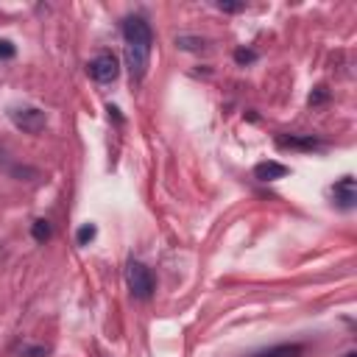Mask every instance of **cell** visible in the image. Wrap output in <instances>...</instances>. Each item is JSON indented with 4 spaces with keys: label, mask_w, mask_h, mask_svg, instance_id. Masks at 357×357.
I'll list each match as a JSON object with an SVG mask.
<instances>
[{
    "label": "cell",
    "mask_w": 357,
    "mask_h": 357,
    "mask_svg": "<svg viewBox=\"0 0 357 357\" xmlns=\"http://www.w3.org/2000/svg\"><path fill=\"white\" fill-rule=\"evenodd\" d=\"M123 39H126V67L131 81H142L148 62H151V45H154V31L145 23V17L131 14L123 20Z\"/></svg>",
    "instance_id": "6da1fadb"
},
{
    "label": "cell",
    "mask_w": 357,
    "mask_h": 357,
    "mask_svg": "<svg viewBox=\"0 0 357 357\" xmlns=\"http://www.w3.org/2000/svg\"><path fill=\"white\" fill-rule=\"evenodd\" d=\"M126 282H129V290L134 299H151V293H154V277L137 260H131L126 266Z\"/></svg>",
    "instance_id": "7a4b0ae2"
},
{
    "label": "cell",
    "mask_w": 357,
    "mask_h": 357,
    "mask_svg": "<svg viewBox=\"0 0 357 357\" xmlns=\"http://www.w3.org/2000/svg\"><path fill=\"white\" fill-rule=\"evenodd\" d=\"M87 73H89V78H92V81H98V84H112V81L120 76L118 56H115V54H109V50H104V54H98L95 59H89Z\"/></svg>",
    "instance_id": "3957f363"
},
{
    "label": "cell",
    "mask_w": 357,
    "mask_h": 357,
    "mask_svg": "<svg viewBox=\"0 0 357 357\" xmlns=\"http://www.w3.org/2000/svg\"><path fill=\"white\" fill-rule=\"evenodd\" d=\"M9 118H12L14 129H20V131H25V134H39V131L47 126L45 112L36 109V107H17V109L9 112Z\"/></svg>",
    "instance_id": "277c9868"
},
{
    "label": "cell",
    "mask_w": 357,
    "mask_h": 357,
    "mask_svg": "<svg viewBox=\"0 0 357 357\" xmlns=\"http://www.w3.org/2000/svg\"><path fill=\"white\" fill-rule=\"evenodd\" d=\"M277 145L279 148H293V151H318V148H324V142L321 140H316L313 134H282V137H277Z\"/></svg>",
    "instance_id": "5b68a950"
},
{
    "label": "cell",
    "mask_w": 357,
    "mask_h": 357,
    "mask_svg": "<svg viewBox=\"0 0 357 357\" xmlns=\"http://www.w3.org/2000/svg\"><path fill=\"white\" fill-rule=\"evenodd\" d=\"M332 195H335V201H338V207H340V210H351V207H354V201H357L354 179H351V176H343L340 182H335Z\"/></svg>",
    "instance_id": "8992f818"
},
{
    "label": "cell",
    "mask_w": 357,
    "mask_h": 357,
    "mask_svg": "<svg viewBox=\"0 0 357 357\" xmlns=\"http://www.w3.org/2000/svg\"><path fill=\"white\" fill-rule=\"evenodd\" d=\"M288 173H290V168L282 162H274V160L254 165V179H260V182H277V179H285Z\"/></svg>",
    "instance_id": "52a82bcc"
},
{
    "label": "cell",
    "mask_w": 357,
    "mask_h": 357,
    "mask_svg": "<svg viewBox=\"0 0 357 357\" xmlns=\"http://www.w3.org/2000/svg\"><path fill=\"white\" fill-rule=\"evenodd\" d=\"M301 354H304L301 343H279V346H271V349L251 354V357H301Z\"/></svg>",
    "instance_id": "ba28073f"
},
{
    "label": "cell",
    "mask_w": 357,
    "mask_h": 357,
    "mask_svg": "<svg viewBox=\"0 0 357 357\" xmlns=\"http://www.w3.org/2000/svg\"><path fill=\"white\" fill-rule=\"evenodd\" d=\"M31 235H34V240H36V243H45L50 235H54V229H50V224H47L45 218H39V221H34Z\"/></svg>",
    "instance_id": "9c48e42d"
},
{
    "label": "cell",
    "mask_w": 357,
    "mask_h": 357,
    "mask_svg": "<svg viewBox=\"0 0 357 357\" xmlns=\"http://www.w3.org/2000/svg\"><path fill=\"white\" fill-rule=\"evenodd\" d=\"M176 45L182 50H201V47H207V42L198 39V36H176Z\"/></svg>",
    "instance_id": "30bf717a"
},
{
    "label": "cell",
    "mask_w": 357,
    "mask_h": 357,
    "mask_svg": "<svg viewBox=\"0 0 357 357\" xmlns=\"http://www.w3.org/2000/svg\"><path fill=\"white\" fill-rule=\"evenodd\" d=\"M95 235H98L95 224H84V226L78 229V235H76V243H78V246H87L89 240H95Z\"/></svg>",
    "instance_id": "8fae6325"
},
{
    "label": "cell",
    "mask_w": 357,
    "mask_h": 357,
    "mask_svg": "<svg viewBox=\"0 0 357 357\" xmlns=\"http://www.w3.org/2000/svg\"><path fill=\"white\" fill-rule=\"evenodd\" d=\"M254 59H257V54H254V50H246V47H237V50H235V62H237V65H251Z\"/></svg>",
    "instance_id": "7c38bea8"
},
{
    "label": "cell",
    "mask_w": 357,
    "mask_h": 357,
    "mask_svg": "<svg viewBox=\"0 0 357 357\" xmlns=\"http://www.w3.org/2000/svg\"><path fill=\"white\" fill-rule=\"evenodd\" d=\"M12 56H14V45L3 39L0 42V59H12Z\"/></svg>",
    "instance_id": "4fadbf2b"
},
{
    "label": "cell",
    "mask_w": 357,
    "mask_h": 357,
    "mask_svg": "<svg viewBox=\"0 0 357 357\" xmlns=\"http://www.w3.org/2000/svg\"><path fill=\"white\" fill-rule=\"evenodd\" d=\"M215 6H218L221 12H243V9H246L243 3H215Z\"/></svg>",
    "instance_id": "5bb4252c"
},
{
    "label": "cell",
    "mask_w": 357,
    "mask_h": 357,
    "mask_svg": "<svg viewBox=\"0 0 357 357\" xmlns=\"http://www.w3.org/2000/svg\"><path fill=\"white\" fill-rule=\"evenodd\" d=\"M321 100H327V89L324 87H318V92L316 95H310V104L316 107V104H321Z\"/></svg>",
    "instance_id": "9a60e30c"
}]
</instances>
